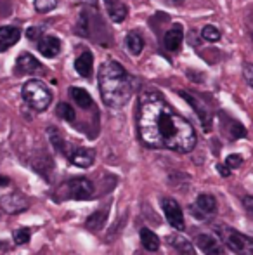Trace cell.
Returning <instances> with one entry per match:
<instances>
[{
    "mask_svg": "<svg viewBox=\"0 0 253 255\" xmlns=\"http://www.w3.org/2000/svg\"><path fill=\"white\" fill-rule=\"evenodd\" d=\"M139 137L149 148L189 153L196 146V132L158 92H144L137 110Z\"/></svg>",
    "mask_w": 253,
    "mask_h": 255,
    "instance_id": "1",
    "label": "cell"
},
{
    "mask_svg": "<svg viewBox=\"0 0 253 255\" xmlns=\"http://www.w3.org/2000/svg\"><path fill=\"white\" fill-rule=\"evenodd\" d=\"M99 92L108 108H122L132 96V82L118 61H106L99 70Z\"/></svg>",
    "mask_w": 253,
    "mask_h": 255,
    "instance_id": "2",
    "label": "cell"
},
{
    "mask_svg": "<svg viewBox=\"0 0 253 255\" xmlns=\"http://www.w3.org/2000/svg\"><path fill=\"white\" fill-rule=\"evenodd\" d=\"M24 103L35 111H45L52 103V92L42 80H28L21 89Z\"/></svg>",
    "mask_w": 253,
    "mask_h": 255,
    "instance_id": "3",
    "label": "cell"
},
{
    "mask_svg": "<svg viewBox=\"0 0 253 255\" xmlns=\"http://www.w3.org/2000/svg\"><path fill=\"white\" fill-rule=\"evenodd\" d=\"M222 243L236 255H253V238L229 228V226H215Z\"/></svg>",
    "mask_w": 253,
    "mask_h": 255,
    "instance_id": "4",
    "label": "cell"
},
{
    "mask_svg": "<svg viewBox=\"0 0 253 255\" xmlns=\"http://www.w3.org/2000/svg\"><path fill=\"white\" fill-rule=\"evenodd\" d=\"M68 198L71 200H88L94 195V184L85 177H75L66 182Z\"/></svg>",
    "mask_w": 253,
    "mask_h": 255,
    "instance_id": "5",
    "label": "cell"
},
{
    "mask_svg": "<svg viewBox=\"0 0 253 255\" xmlns=\"http://www.w3.org/2000/svg\"><path fill=\"white\" fill-rule=\"evenodd\" d=\"M28 207H30V202H28L26 196L19 191L7 193V195H3L2 198H0V208H2V212H5V214H10V215L21 214V212H24Z\"/></svg>",
    "mask_w": 253,
    "mask_h": 255,
    "instance_id": "6",
    "label": "cell"
},
{
    "mask_svg": "<svg viewBox=\"0 0 253 255\" xmlns=\"http://www.w3.org/2000/svg\"><path fill=\"white\" fill-rule=\"evenodd\" d=\"M162 207H163V214H165L169 224L172 226V228L182 231V229L186 228V224H184V212H182V208H180V205L173 198H163Z\"/></svg>",
    "mask_w": 253,
    "mask_h": 255,
    "instance_id": "7",
    "label": "cell"
},
{
    "mask_svg": "<svg viewBox=\"0 0 253 255\" xmlns=\"http://www.w3.org/2000/svg\"><path fill=\"white\" fill-rule=\"evenodd\" d=\"M180 94V98H184L187 103L192 106V110L198 113V117H199V122H201V125H203V128H205L206 132L210 130V127H212V113H210V108L206 106L203 101H199L198 98H194V96H191L189 92H186V91H180L179 92Z\"/></svg>",
    "mask_w": 253,
    "mask_h": 255,
    "instance_id": "8",
    "label": "cell"
},
{
    "mask_svg": "<svg viewBox=\"0 0 253 255\" xmlns=\"http://www.w3.org/2000/svg\"><path fill=\"white\" fill-rule=\"evenodd\" d=\"M17 75H33V73H42L44 68H42L40 61L35 56H31L30 52H23L16 61V68H14Z\"/></svg>",
    "mask_w": 253,
    "mask_h": 255,
    "instance_id": "9",
    "label": "cell"
},
{
    "mask_svg": "<svg viewBox=\"0 0 253 255\" xmlns=\"http://www.w3.org/2000/svg\"><path fill=\"white\" fill-rule=\"evenodd\" d=\"M196 245H198V249L206 255H222L224 254L222 242L217 240L215 236L208 235V233H199V235L196 236Z\"/></svg>",
    "mask_w": 253,
    "mask_h": 255,
    "instance_id": "10",
    "label": "cell"
},
{
    "mask_svg": "<svg viewBox=\"0 0 253 255\" xmlns=\"http://www.w3.org/2000/svg\"><path fill=\"white\" fill-rule=\"evenodd\" d=\"M192 215H198V217H210L217 212V200L213 198L212 195H206V193H201V195L196 198V207H191Z\"/></svg>",
    "mask_w": 253,
    "mask_h": 255,
    "instance_id": "11",
    "label": "cell"
},
{
    "mask_svg": "<svg viewBox=\"0 0 253 255\" xmlns=\"http://www.w3.org/2000/svg\"><path fill=\"white\" fill-rule=\"evenodd\" d=\"M37 47L42 56L52 59V57H58V54L61 52V40L58 37H52V35H45L38 40Z\"/></svg>",
    "mask_w": 253,
    "mask_h": 255,
    "instance_id": "12",
    "label": "cell"
},
{
    "mask_svg": "<svg viewBox=\"0 0 253 255\" xmlns=\"http://www.w3.org/2000/svg\"><path fill=\"white\" fill-rule=\"evenodd\" d=\"M182 38H184V30L179 23H175L169 31L165 33V38H163V44H165V49L170 52H177L182 45Z\"/></svg>",
    "mask_w": 253,
    "mask_h": 255,
    "instance_id": "13",
    "label": "cell"
},
{
    "mask_svg": "<svg viewBox=\"0 0 253 255\" xmlns=\"http://www.w3.org/2000/svg\"><path fill=\"white\" fill-rule=\"evenodd\" d=\"M68 158H70L71 163L77 165V167L87 168L95 161V151L90 148H77L73 153H70Z\"/></svg>",
    "mask_w": 253,
    "mask_h": 255,
    "instance_id": "14",
    "label": "cell"
},
{
    "mask_svg": "<svg viewBox=\"0 0 253 255\" xmlns=\"http://www.w3.org/2000/svg\"><path fill=\"white\" fill-rule=\"evenodd\" d=\"M21 38V30L16 26H2L0 28V52L7 51L9 47L16 45Z\"/></svg>",
    "mask_w": 253,
    "mask_h": 255,
    "instance_id": "15",
    "label": "cell"
},
{
    "mask_svg": "<svg viewBox=\"0 0 253 255\" xmlns=\"http://www.w3.org/2000/svg\"><path fill=\"white\" fill-rule=\"evenodd\" d=\"M92 68H94V56L90 51H84L75 59V70L80 77L88 78L92 75Z\"/></svg>",
    "mask_w": 253,
    "mask_h": 255,
    "instance_id": "16",
    "label": "cell"
},
{
    "mask_svg": "<svg viewBox=\"0 0 253 255\" xmlns=\"http://www.w3.org/2000/svg\"><path fill=\"white\" fill-rule=\"evenodd\" d=\"M106 10H108V16L111 17L115 23H122L125 21L127 14H128V7L122 0H104Z\"/></svg>",
    "mask_w": 253,
    "mask_h": 255,
    "instance_id": "17",
    "label": "cell"
},
{
    "mask_svg": "<svg viewBox=\"0 0 253 255\" xmlns=\"http://www.w3.org/2000/svg\"><path fill=\"white\" fill-rule=\"evenodd\" d=\"M70 96H71V99H73L75 103L78 104L80 108H90L92 104H94V101H92V98H90V94H88L85 89H80V87H71L70 89Z\"/></svg>",
    "mask_w": 253,
    "mask_h": 255,
    "instance_id": "18",
    "label": "cell"
},
{
    "mask_svg": "<svg viewBox=\"0 0 253 255\" xmlns=\"http://www.w3.org/2000/svg\"><path fill=\"white\" fill-rule=\"evenodd\" d=\"M127 47L128 51H130L134 56H139V54L142 52V49H144V38H142V35L139 33V31H130V33H127Z\"/></svg>",
    "mask_w": 253,
    "mask_h": 255,
    "instance_id": "19",
    "label": "cell"
},
{
    "mask_svg": "<svg viewBox=\"0 0 253 255\" xmlns=\"http://www.w3.org/2000/svg\"><path fill=\"white\" fill-rule=\"evenodd\" d=\"M141 243L148 252H156L160 249V240L151 229H141Z\"/></svg>",
    "mask_w": 253,
    "mask_h": 255,
    "instance_id": "20",
    "label": "cell"
},
{
    "mask_svg": "<svg viewBox=\"0 0 253 255\" xmlns=\"http://www.w3.org/2000/svg\"><path fill=\"white\" fill-rule=\"evenodd\" d=\"M169 243L172 247H175V249L179 250L180 254H184V255H194V249H192L191 242H189V240L184 238V236H180V235L169 236Z\"/></svg>",
    "mask_w": 253,
    "mask_h": 255,
    "instance_id": "21",
    "label": "cell"
},
{
    "mask_svg": "<svg viewBox=\"0 0 253 255\" xmlns=\"http://www.w3.org/2000/svg\"><path fill=\"white\" fill-rule=\"evenodd\" d=\"M106 217H108V212L106 210H101V212H95V214H92L90 217L87 219V228H90V229H99V228H102L104 226V222H106Z\"/></svg>",
    "mask_w": 253,
    "mask_h": 255,
    "instance_id": "22",
    "label": "cell"
},
{
    "mask_svg": "<svg viewBox=\"0 0 253 255\" xmlns=\"http://www.w3.org/2000/svg\"><path fill=\"white\" fill-rule=\"evenodd\" d=\"M201 37H203V40H206V42H219L220 40V37H222V33H220L219 30H217L215 26H212V24H208V26H205L201 30Z\"/></svg>",
    "mask_w": 253,
    "mask_h": 255,
    "instance_id": "23",
    "label": "cell"
},
{
    "mask_svg": "<svg viewBox=\"0 0 253 255\" xmlns=\"http://www.w3.org/2000/svg\"><path fill=\"white\" fill-rule=\"evenodd\" d=\"M58 117L63 118V120H66V122H73L75 120V110L71 108V104L59 103L58 104Z\"/></svg>",
    "mask_w": 253,
    "mask_h": 255,
    "instance_id": "24",
    "label": "cell"
},
{
    "mask_svg": "<svg viewBox=\"0 0 253 255\" xmlns=\"http://www.w3.org/2000/svg\"><path fill=\"white\" fill-rule=\"evenodd\" d=\"M12 238H14V243L16 245H24V243L30 242L31 238V231L28 228H21V229H16L12 233Z\"/></svg>",
    "mask_w": 253,
    "mask_h": 255,
    "instance_id": "25",
    "label": "cell"
},
{
    "mask_svg": "<svg viewBox=\"0 0 253 255\" xmlns=\"http://www.w3.org/2000/svg\"><path fill=\"white\" fill-rule=\"evenodd\" d=\"M33 5L38 12H51L58 7V0H35Z\"/></svg>",
    "mask_w": 253,
    "mask_h": 255,
    "instance_id": "26",
    "label": "cell"
},
{
    "mask_svg": "<svg viewBox=\"0 0 253 255\" xmlns=\"http://www.w3.org/2000/svg\"><path fill=\"white\" fill-rule=\"evenodd\" d=\"M49 135H51V141H52V144H54V148L58 149L59 153H66V144H64L61 134H59V132H56V128L51 127V128H49Z\"/></svg>",
    "mask_w": 253,
    "mask_h": 255,
    "instance_id": "27",
    "label": "cell"
},
{
    "mask_svg": "<svg viewBox=\"0 0 253 255\" xmlns=\"http://www.w3.org/2000/svg\"><path fill=\"white\" fill-rule=\"evenodd\" d=\"M231 137L233 139H240V137H245L247 135V130H245V127L241 124H238V122H231Z\"/></svg>",
    "mask_w": 253,
    "mask_h": 255,
    "instance_id": "28",
    "label": "cell"
},
{
    "mask_svg": "<svg viewBox=\"0 0 253 255\" xmlns=\"http://www.w3.org/2000/svg\"><path fill=\"white\" fill-rule=\"evenodd\" d=\"M243 165V156L241 154H229V156L226 158V167L229 168H238Z\"/></svg>",
    "mask_w": 253,
    "mask_h": 255,
    "instance_id": "29",
    "label": "cell"
},
{
    "mask_svg": "<svg viewBox=\"0 0 253 255\" xmlns=\"http://www.w3.org/2000/svg\"><path fill=\"white\" fill-rule=\"evenodd\" d=\"M243 77H245V80H247V84L253 89V64L252 63L243 64Z\"/></svg>",
    "mask_w": 253,
    "mask_h": 255,
    "instance_id": "30",
    "label": "cell"
},
{
    "mask_svg": "<svg viewBox=\"0 0 253 255\" xmlns=\"http://www.w3.org/2000/svg\"><path fill=\"white\" fill-rule=\"evenodd\" d=\"M42 28L40 26H33V28H28V31H26V37H28V40H40L44 35H42Z\"/></svg>",
    "mask_w": 253,
    "mask_h": 255,
    "instance_id": "31",
    "label": "cell"
},
{
    "mask_svg": "<svg viewBox=\"0 0 253 255\" xmlns=\"http://www.w3.org/2000/svg\"><path fill=\"white\" fill-rule=\"evenodd\" d=\"M243 205H245V208H247V210L253 215V196H245Z\"/></svg>",
    "mask_w": 253,
    "mask_h": 255,
    "instance_id": "32",
    "label": "cell"
},
{
    "mask_svg": "<svg viewBox=\"0 0 253 255\" xmlns=\"http://www.w3.org/2000/svg\"><path fill=\"white\" fill-rule=\"evenodd\" d=\"M217 168H219V174L222 175V177H229V175H231L229 168H227L226 165H217Z\"/></svg>",
    "mask_w": 253,
    "mask_h": 255,
    "instance_id": "33",
    "label": "cell"
},
{
    "mask_svg": "<svg viewBox=\"0 0 253 255\" xmlns=\"http://www.w3.org/2000/svg\"><path fill=\"white\" fill-rule=\"evenodd\" d=\"M9 184V179L7 177H0V186H7Z\"/></svg>",
    "mask_w": 253,
    "mask_h": 255,
    "instance_id": "34",
    "label": "cell"
},
{
    "mask_svg": "<svg viewBox=\"0 0 253 255\" xmlns=\"http://www.w3.org/2000/svg\"><path fill=\"white\" fill-rule=\"evenodd\" d=\"M170 3H175V5H179V3H182L184 0H169Z\"/></svg>",
    "mask_w": 253,
    "mask_h": 255,
    "instance_id": "35",
    "label": "cell"
},
{
    "mask_svg": "<svg viewBox=\"0 0 253 255\" xmlns=\"http://www.w3.org/2000/svg\"><path fill=\"white\" fill-rule=\"evenodd\" d=\"M252 37H253V28H252Z\"/></svg>",
    "mask_w": 253,
    "mask_h": 255,
    "instance_id": "36",
    "label": "cell"
}]
</instances>
